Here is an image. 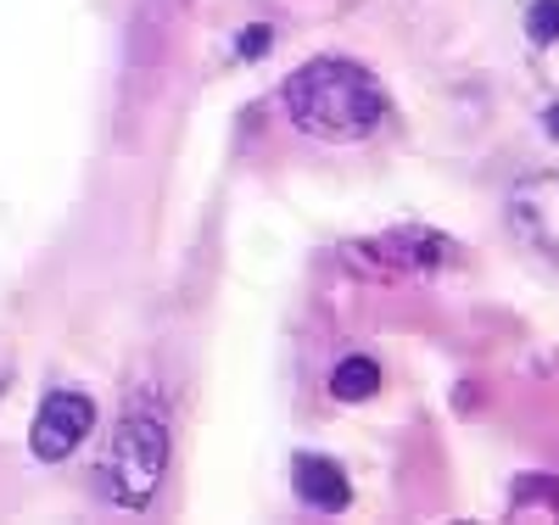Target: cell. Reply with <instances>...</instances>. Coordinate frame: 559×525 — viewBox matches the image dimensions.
<instances>
[{"label": "cell", "mask_w": 559, "mask_h": 525, "mask_svg": "<svg viewBox=\"0 0 559 525\" xmlns=\"http://www.w3.org/2000/svg\"><path fill=\"white\" fill-rule=\"evenodd\" d=\"M286 112L319 140H364L386 118V90L347 57H313L286 79Z\"/></svg>", "instance_id": "1"}, {"label": "cell", "mask_w": 559, "mask_h": 525, "mask_svg": "<svg viewBox=\"0 0 559 525\" xmlns=\"http://www.w3.org/2000/svg\"><path fill=\"white\" fill-rule=\"evenodd\" d=\"M168 469V425L157 414H123L112 437V498L123 509H146Z\"/></svg>", "instance_id": "2"}, {"label": "cell", "mask_w": 559, "mask_h": 525, "mask_svg": "<svg viewBox=\"0 0 559 525\" xmlns=\"http://www.w3.org/2000/svg\"><path fill=\"white\" fill-rule=\"evenodd\" d=\"M90 431H96V403H90L84 392H51V397L39 403V414H34L28 448L45 464H62Z\"/></svg>", "instance_id": "3"}, {"label": "cell", "mask_w": 559, "mask_h": 525, "mask_svg": "<svg viewBox=\"0 0 559 525\" xmlns=\"http://www.w3.org/2000/svg\"><path fill=\"white\" fill-rule=\"evenodd\" d=\"M509 229L543 258H559V174H526L509 190Z\"/></svg>", "instance_id": "4"}, {"label": "cell", "mask_w": 559, "mask_h": 525, "mask_svg": "<svg viewBox=\"0 0 559 525\" xmlns=\"http://www.w3.org/2000/svg\"><path fill=\"white\" fill-rule=\"evenodd\" d=\"M292 487L308 509L319 514H342L353 503V481H347V469L336 458H324V453H297L292 464Z\"/></svg>", "instance_id": "5"}, {"label": "cell", "mask_w": 559, "mask_h": 525, "mask_svg": "<svg viewBox=\"0 0 559 525\" xmlns=\"http://www.w3.org/2000/svg\"><path fill=\"white\" fill-rule=\"evenodd\" d=\"M381 392V363L376 358H342L331 374V397L336 403H369Z\"/></svg>", "instance_id": "6"}, {"label": "cell", "mask_w": 559, "mask_h": 525, "mask_svg": "<svg viewBox=\"0 0 559 525\" xmlns=\"http://www.w3.org/2000/svg\"><path fill=\"white\" fill-rule=\"evenodd\" d=\"M526 34L537 45H554L559 39V0H537V7L526 12Z\"/></svg>", "instance_id": "7"}, {"label": "cell", "mask_w": 559, "mask_h": 525, "mask_svg": "<svg viewBox=\"0 0 559 525\" xmlns=\"http://www.w3.org/2000/svg\"><path fill=\"white\" fill-rule=\"evenodd\" d=\"M269 45H274V34H269V23H252V28L241 34V45H236V51H241V57H263V51H269Z\"/></svg>", "instance_id": "8"}, {"label": "cell", "mask_w": 559, "mask_h": 525, "mask_svg": "<svg viewBox=\"0 0 559 525\" xmlns=\"http://www.w3.org/2000/svg\"><path fill=\"white\" fill-rule=\"evenodd\" d=\"M543 129H548V140H559V102H548V112H543Z\"/></svg>", "instance_id": "9"}]
</instances>
